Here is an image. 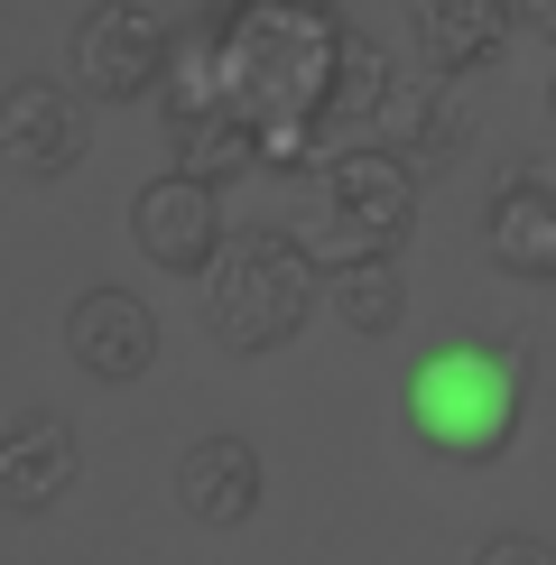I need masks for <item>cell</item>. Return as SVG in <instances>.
Here are the masks:
<instances>
[{"label":"cell","instance_id":"cell-1","mask_svg":"<svg viewBox=\"0 0 556 565\" xmlns=\"http://www.w3.org/2000/svg\"><path fill=\"white\" fill-rule=\"evenodd\" d=\"M214 56H223V111L260 139V168H316L324 158V93H334L343 56V19L324 10H223L214 19Z\"/></svg>","mask_w":556,"mask_h":565},{"label":"cell","instance_id":"cell-2","mask_svg":"<svg viewBox=\"0 0 556 565\" xmlns=\"http://www.w3.org/2000/svg\"><path fill=\"white\" fill-rule=\"evenodd\" d=\"M399 408L427 455L492 463V455H510V436L528 417V352L520 343H436L399 381Z\"/></svg>","mask_w":556,"mask_h":565},{"label":"cell","instance_id":"cell-3","mask_svg":"<svg viewBox=\"0 0 556 565\" xmlns=\"http://www.w3.org/2000/svg\"><path fill=\"white\" fill-rule=\"evenodd\" d=\"M204 316H214V343L223 352H278L297 343V324L316 316V260L297 250V232H223L214 269H204Z\"/></svg>","mask_w":556,"mask_h":565},{"label":"cell","instance_id":"cell-4","mask_svg":"<svg viewBox=\"0 0 556 565\" xmlns=\"http://www.w3.org/2000/svg\"><path fill=\"white\" fill-rule=\"evenodd\" d=\"M324 195L316 214L297 223V250H307L316 269H343V260H371V250H399L408 223H417V177L399 149H381V139H353V149L316 158Z\"/></svg>","mask_w":556,"mask_h":565},{"label":"cell","instance_id":"cell-5","mask_svg":"<svg viewBox=\"0 0 556 565\" xmlns=\"http://www.w3.org/2000/svg\"><path fill=\"white\" fill-rule=\"evenodd\" d=\"M158 65H168V19L149 0H93L75 29V84L93 103H139L158 93Z\"/></svg>","mask_w":556,"mask_h":565},{"label":"cell","instance_id":"cell-6","mask_svg":"<svg viewBox=\"0 0 556 565\" xmlns=\"http://www.w3.org/2000/svg\"><path fill=\"white\" fill-rule=\"evenodd\" d=\"M223 195H214V185H195V177H149V185H139V195H130V250H139V260H149V269H168V278H204V269H214V250H223Z\"/></svg>","mask_w":556,"mask_h":565},{"label":"cell","instance_id":"cell-7","mask_svg":"<svg viewBox=\"0 0 556 565\" xmlns=\"http://www.w3.org/2000/svg\"><path fill=\"white\" fill-rule=\"evenodd\" d=\"M0 168L29 177V185H56L84 168V103L46 75H19L0 93Z\"/></svg>","mask_w":556,"mask_h":565},{"label":"cell","instance_id":"cell-8","mask_svg":"<svg viewBox=\"0 0 556 565\" xmlns=\"http://www.w3.org/2000/svg\"><path fill=\"white\" fill-rule=\"evenodd\" d=\"M65 362H75L84 381H103V390L149 381V362H158V316H149V297H130V288H84L75 306H65Z\"/></svg>","mask_w":556,"mask_h":565},{"label":"cell","instance_id":"cell-9","mask_svg":"<svg viewBox=\"0 0 556 565\" xmlns=\"http://www.w3.org/2000/svg\"><path fill=\"white\" fill-rule=\"evenodd\" d=\"M482 250H492V269L528 278V288H556V168H510L492 185V204H482Z\"/></svg>","mask_w":556,"mask_h":565},{"label":"cell","instance_id":"cell-10","mask_svg":"<svg viewBox=\"0 0 556 565\" xmlns=\"http://www.w3.org/2000/svg\"><path fill=\"white\" fill-rule=\"evenodd\" d=\"M260 501H269V463H260V445L250 436H195L177 455V510L195 529H250L260 520Z\"/></svg>","mask_w":556,"mask_h":565},{"label":"cell","instance_id":"cell-11","mask_svg":"<svg viewBox=\"0 0 556 565\" xmlns=\"http://www.w3.org/2000/svg\"><path fill=\"white\" fill-rule=\"evenodd\" d=\"M75 473H84V445H75V427L56 408H19L0 427V510L10 520H46L75 491Z\"/></svg>","mask_w":556,"mask_h":565},{"label":"cell","instance_id":"cell-12","mask_svg":"<svg viewBox=\"0 0 556 565\" xmlns=\"http://www.w3.org/2000/svg\"><path fill=\"white\" fill-rule=\"evenodd\" d=\"M408 29H417V56H427V75H482V65L501 56L510 19L501 0H408Z\"/></svg>","mask_w":556,"mask_h":565},{"label":"cell","instance_id":"cell-13","mask_svg":"<svg viewBox=\"0 0 556 565\" xmlns=\"http://www.w3.org/2000/svg\"><path fill=\"white\" fill-rule=\"evenodd\" d=\"M389 56L371 46L362 29H343V56H334V93H324V158L334 149H353L362 130H381V111H389Z\"/></svg>","mask_w":556,"mask_h":565},{"label":"cell","instance_id":"cell-14","mask_svg":"<svg viewBox=\"0 0 556 565\" xmlns=\"http://www.w3.org/2000/svg\"><path fill=\"white\" fill-rule=\"evenodd\" d=\"M316 297L334 306L353 334H389V324L408 316V269H399V250H371V260L316 269Z\"/></svg>","mask_w":556,"mask_h":565},{"label":"cell","instance_id":"cell-15","mask_svg":"<svg viewBox=\"0 0 556 565\" xmlns=\"http://www.w3.org/2000/svg\"><path fill=\"white\" fill-rule=\"evenodd\" d=\"M223 111V56H214V19L204 29H168V65H158V121L185 130Z\"/></svg>","mask_w":556,"mask_h":565},{"label":"cell","instance_id":"cell-16","mask_svg":"<svg viewBox=\"0 0 556 565\" xmlns=\"http://www.w3.org/2000/svg\"><path fill=\"white\" fill-rule=\"evenodd\" d=\"M168 149H177V177H195V185H223L232 177H260V139H250L232 111H204V121H185V130H168Z\"/></svg>","mask_w":556,"mask_h":565},{"label":"cell","instance_id":"cell-17","mask_svg":"<svg viewBox=\"0 0 556 565\" xmlns=\"http://www.w3.org/2000/svg\"><path fill=\"white\" fill-rule=\"evenodd\" d=\"M473 565H556V556L528 529H501V537H482V547H473Z\"/></svg>","mask_w":556,"mask_h":565},{"label":"cell","instance_id":"cell-18","mask_svg":"<svg viewBox=\"0 0 556 565\" xmlns=\"http://www.w3.org/2000/svg\"><path fill=\"white\" fill-rule=\"evenodd\" d=\"M501 19H510V29H528V38H547V46H556V0H501Z\"/></svg>","mask_w":556,"mask_h":565},{"label":"cell","instance_id":"cell-19","mask_svg":"<svg viewBox=\"0 0 556 565\" xmlns=\"http://www.w3.org/2000/svg\"><path fill=\"white\" fill-rule=\"evenodd\" d=\"M223 10H324V0H223Z\"/></svg>","mask_w":556,"mask_h":565},{"label":"cell","instance_id":"cell-20","mask_svg":"<svg viewBox=\"0 0 556 565\" xmlns=\"http://www.w3.org/2000/svg\"><path fill=\"white\" fill-rule=\"evenodd\" d=\"M538 103H547V121H556V75H547V93H538Z\"/></svg>","mask_w":556,"mask_h":565},{"label":"cell","instance_id":"cell-21","mask_svg":"<svg viewBox=\"0 0 556 565\" xmlns=\"http://www.w3.org/2000/svg\"><path fill=\"white\" fill-rule=\"evenodd\" d=\"M149 10H158V0H149Z\"/></svg>","mask_w":556,"mask_h":565}]
</instances>
